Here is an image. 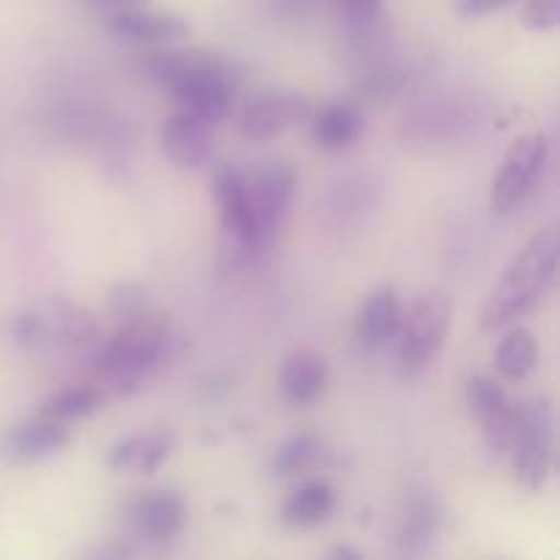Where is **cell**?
<instances>
[{"label": "cell", "mask_w": 560, "mask_h": 560, "mask_svg": "<svg viewBox=\"0 0 560 560\" xmlns=\"http://www.w3.org/2000/svg\"><path fill=\"white\" fill-rule=\"evenodd\" d=\"M211 124L184 113V109L175 113L173 118L164 120L162 126L164 153L180 170H195L200 164H206V159L211 156Z\"/></svg>", "instance_id": "14"}, {"label": "cell", "mask_w": 560, "mask_h": 560, "mask_svg": "<svg viewBox=\"0 0 560 560\" xmlns=\"http://www.w3.org/2000/svg\"><path fill=\"white\" fill-rule=\"evenodd\" d=\"M85 3H88V9H93L96 14H104L109 20V16L124 14V11L151 5V0H85Z\"/></svg>", "instance_id": "28"}, {"label": "cell", "mask_w": 560, "mask_h": 560, "mask_svg": "<svg viewBox=\"0 0 560 560\" xmlns=\"http://www.w3.org/2000/svg\"><path fill=\"white\" fill-rule=\"evenodd\" d=\"M131 525L148 545H167L178 539L186 525V503L178 492L151 490L131 503Z\"/></svg>", "instance_id": "12"}, {"label": "cell", "mask_w": 560, "mask_h": 560, "mask_svg": "<svg viewBox=\"0 0 560 560\" xmlns=\"http://www.w3.org/2000/svg\"><path fill=\"white\" fill-rule=\"evenodd\" d=\"M238 66L230 55L217 52V49L206 47H189V49H151V52L137 58V69L145 80L156 82V85H173V82L184 80V77L197 74V71L208 69H230Z\"/></svg>", "instance_id": "13"}, {"label": "cell", "mask_w": 560, "mask_h": 560, "mask_svg": "<svg viewBox=\"0 0 560 560\" xmlns=\"http://www.w3.org/2000/svg\"><path fill=\"white\" fill-rule=\"evenodd\" d=\"M381 11L383 0H337V14L342 20L345 36L353 44H364L375 36Z\"/></svg>", "instance_id": "25"}, {"label": "cell", "mask_w": 560, "mask_h": 560, "mask_svg": "<svg viewBox=\"0 0 560 560\" xmlns=\"http://www.w3.org/2000/svg\"><path fill=\"white\" fill-rule=\"evenodd\" d=\"M509 454L517 479L528 490H541L556 470V408L550 397H530L514 408Z\"/></svg>", "instance_id": "3"}, {"label": "cell", "mask_w": 560, "mask_h": 560, "mask_svg": "<svg viewBox=\"0 0 560 560\" xmlns=\"http://www.w3.org/2000/svg\"><path fill=\"white\" fill-rule=\"evenodd\" d=\"M468 405L479 416L485 427L487 446L498 454H509L514 432V408L509 394L503 392L501 383L490 375H476L468 381Z\"/></svg>", "instance_id": "10"}, {"label": "cell", "mask_w": 560, "mask_h": 560, "mask_svg": "<svg viewBox=\"0 0 560 560\" xmlns=\"http://www.w3.org/2000/svg\"><path fill=\"white\" fill-rule=\"evenodd\" d=\"M16 345L49 348V345H85L98 337L96 317L66 301H47L22 312L11 326Z\"/></svg>", "instance_id": "4"}, {"label": "cell", "mask_w": 560, "mask_h": 560, "mask_svg": "<svg viewBox=\"0 0 560 560\" xmlns=\"http://www.w3.org/2000/svg\"><path fill=\"white\" fill-rule=\"evenodd\" d=\"M512 0H457V14L459 16H485L498 9H506Z\"/></svg>", "instance_id": "29"}, {"label": "cell", "mask_w": 560, "mask_h": 560, "mask_svg": "<svg viewBox=\"0 0 560 560\" xmlns=\"http://www.w3.org/2000/svg\"><path fill=\"white\" fill-rule=\"evenodd\" d=\"M104 402V394L96 386H74L55 392L42 402V416L55 421H74L96 413Z\"/></svg>", "instance_id": "23"}, {"label": "cell", "mask_w": 560, "mask_h": 560, "mask_svg": "<svg viewBox=\"0 0 560 560\" xmlns=\"http://www.w3.org/2000/svg\"><path fill=\"white\" fill-rule=\"evenodd\" d=\"M438 530H441V503L430 492H419V495L410 498L402 520H399V552L408 558L427 556L435 545Z\"/></svg>", "instance_id": "17"}, {"label": "cell", "mask_w": 560, "mask_h": 560, "mask_svg": "<svg viewBox=\"0 0 560 560\" xmlns=\"http://www.w3.org/2000/svg\"><path fill=\"white\" fill-rule=\"evenodd\" d=\"M452 301L441 290H427L413 301L399 326V359L408 370H424L446 342Z\"/></svg>", "instance_id": "6"}, {"label": "cell", "mask_w": 560, "mask_h": 560, "mask_svg": "<svg viewBox=\"0 0 560 560\" xmlns=\"http://www.w3.org/2000/svg\"><path fill=\"white\" fill-rule=\"evenodd\" d=\"M320 454V441H317L315 432H299V435L288 438L282 446L273 452L271 463H268V470L273 476H295L301 470L310 468L315 463V457Z\"/></svg>", "instance_id": "24"}, {"label": "cell", "mask_w": 560, "mask_h": 560, "mask_svg": "<svg viewBox=\"0 0 560 560\" xmlns=\"http://www.w3.org/2000/svg\"><path fill=\"white\" fill-rule=\"evenodd\" d=\"M246 186H249L252 211H255L257 222V244H260V255L266 257L288 222L290 206H293L295 189H299V175L290 162L271 159L255 170Z\"/></svg>", "instance_id": "5"}, {"label": "cell", "mask_w": 560, "mask_h": 560, "mask_svg": "<svg viewBox=\"0 0 560 560\" xmlns=\"http://www.w3.org/2000/svg\"><path fill=\"white\" fill-rule=\"evenodd\" d=\"M170 348L173 339H170L167 320L153 312L142 315L140 320L118 326V331L93 355L96 388L98 392L109 388L115 394L135 392L159 366L167 364Z\"/></svg>", "instance_id": "1"}, {"label": "cell", "mask_w": 560, "mask_h": 560, "mask_svg": "<svg viewBox=\"0 0 560 560\" xmlns=\"http://www.w3.org/2000/svg\"><path fill=\"white\" fill-rule=\"evenodd\" d=\"M547 151L550 142L541 131L534 135H523L512 142V148L503 156L501 170H498L495 180H492L490 191V208L495 213H509L525 200V195L534 186L536 175L541 173L547 162Z\"/></svg>", "instance_id": "7"}, {"label": "cell", "mask_w": 560, "mask_h": 560, "mask_svg": "<svg viewBox=\"0 0 560 560\" xmlns=\"http://www.w3.org/2000/svg\"><path fill=\"white\" fill-rule=\"evenodd\" d=\"M334 512V490L323 481H310V485L299 487L293 495L288 498L282 509V523L290 528H315V525L326 523Z\"/></svg>", "instance_id": "20"}, {"label": "cell", "mask_w": 560, "mask_h": 560, "mask_svg": "<svg viewBox=\"0 0 560 560\" xmlns=\"http://www.w3.org/2000/svg\"><path fill=\"white\" fill-rule=\"evenodd\" d=\"M69 446V430L63 421L38 419L20 421L0 435V463L3 465H33L55 457Z\"/></svg>", "instance_id": "9"}, {"label": "cell", "mask_w": 560, "mask_h": 560, "mask_svg": "<svg viewBox=\"0 0 560 560\" xmlns=\"http://www.w3.org/2000/svg\"><path fill=\"white\" fill-rule=\"evenodd\" d=\"M558 255L560 224L552 222L528 241V246L506 268L501 282L490 290L479 312L481 328L490 331V328L506 326V323L525 315L545 295L552 279H556Z\"/></svg>", "instance_id": "2"}, {"label": "cell", "mask_w": 560, "mask_h": 560, "mask_svg": "<svg viewBox=\"0 0 560 560\" xmlns=\"http://www.w3.org/2000/svg\"><path fill=\"white\" fill-rule=\"evenodd\" d=\"M328 383V366L320 353L310 348L293 350L284 359L282 372H279V386L282 394L293 405H310L323 394Z\"/></svg>", "instance_id": "18"}, {"label": "cell", "mask_w": 560, "mask_h": 560, "mask_svg": "<svg viewBox=\"0 0 560 560\" xmlns=\"http://www.w3.org/2000/svg\"><path fill=\"white\" fill-rule=\"evenodd\" d=\"M331 558H350V560H361V552L353 550V547H337L331 550Z\"/></svg>", "instance_id": "30"}, {"label": "cell", "mask_w": 560, "mask_h": 560, "mask_svg": "<svg viewBox=\"0 0 560 560\" xmlns=\"http://www.w3.org/2000/svg\"><path fill=\"white\" fill-rule=\"evenodd\" d=\"M310 118V102L299 93H262L241 113V131L246 140H271L299 120Z\"/></svg>", "instance_id": "11"}, {"label": "cell", "mask_w": 560, "mask_h": 560, "mask_svg": "<svg viewBox=\"0 0 560 560\" xmlns=\"http://www.w3.org/2000/svg\"><path fill=\"white\" fill-rule=\"evenodd\" d=\"M241 80V66H230V69H208L197 71V74L184 77V80L173 82L170 91L178 98L180 109L195 118L206 120V124H219L228 118L230 107H233L235 85Z\"/></svg>", "instance_id": "8"}, {"label": "cell", "mask_w": 560, "mask_h": 560, "mask_svg": "<svg viewBox=\"0 0 560 560\" xmlns=\"http://www.w3.org/2000/svg\"><path fill=\"white\" fill-rule=\"evenodd\" d=\"M536 361H539V348L528 328L509 331L495 353V366L506 381H525L536 370Z\"/></svg>", "instance_id": "22"}, {"label": "cell", "mask_w": 560, "mask_h": 560, "mask_svg": "<svg viewBox=\"0 0 560 560\" xmlns=\"http://www.w3.org/2000/svg\"><path fill=\"white\" fill-rule=\"evenodd\" d=\"M148 293L135 282H120L115 284L113 293H109V315L118 326L126 323L140 320L142 315H148Z\"/></svg>", "instance_id": "26"}, {"label": "cell", "mask_w": 560, "mask_h": 560, "mask_svg": "<svg viewBox=\"0 0 560 560\" xmlns=\"http://www.w3.org/2000/svg\"><path fill=\"white\" fill-rule=\"evenodd\" d=\"M173 446L175 441L170 432H142V435L115 443L109 448L107 465L113 470H129V474H153L173 454Z\"/></svg>", "instance_id": "19"}, {"label": "cell", "mask_w": 560, "mask_h": 560, "mask_svg": "<svg viewBox=\"0 0 560 560\" xmlns=\"http://www.w3.org/2000/svg\"><path fill=\"white\" fill-rule=\"evenodd\" d=\"M109 31L124 42L170 44L189 33V22L173 11H151L148 5H142V9L109 16Z\"/></svg>", "instance_id": "15"}, {"label": "cell", "mask_w": 560, "mask_h": 560, "mask_svg": "<svg viewBox=\"0 0 560 560\" xmlns=\"http://www.w3.org/2000/svg\"><path fill=\"white\" fill-rule=\"evenodd\" d=\"M361 129H364V118L353 104H331L312 124L317 145L326 148V151L350 148L361 137Z\"/></svg>", "instance_id": "21"}, {"label": "cell", "mask_w": 560, "mask_h": 560, "mask_svg": "<svg viewBox=\"0 0 560 560\" xmlns=\"http://www.w3.org/2000/svg\"><path fill=\"white\" fill-rule=\"evenodd\" d=\"M402 301H399L397 290L377 288L361 301L359 315H355V334L370 348H381V345L392 342L402 326Z\"/></svg>", "instance_id": "16"}, {"label": "cell", "mask_w": 560, "mask_h": 560, "mask_svg": "<svg viewBox=\"0 0 560 560\" xmlns=\"http://www.w3.org/2000/svg\"><path fill=\"white\" fill-rule=\"evenodd\" d=\"M523 20L530 31H552L560 22V0H528Z\"/></svg>", "instance_id": "27"}]
</instances>
